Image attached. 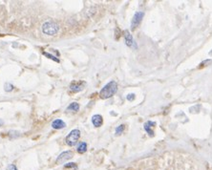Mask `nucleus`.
Segmentation results:
<instances>
[{
	"label": "nucleus",
	"mask_w": 212,
	"mask_h": 170,
	"mask_svg": "<svg viewBox=\"0 0 212 170\" xmlns=\"http://www.w3.org/2000/svg\"><path fill=\"white\" fill-rule=\"evenodd\" d=\"M118 90V84H117L116 81H110L109 83H107L105 86H104L102 89L100 90V96L101 99H109L111 98L112 96H114Z\"/></svg>",
	"instance_id": "nucleus-1"
},
{
	"label": "nucleus",
	"mask_w": 212,
	"mask_h": 170,
	"mask_svg": "<svg viewBox=\"0 0 212 170\" xmlns=\"http://www.w3.org/2000/svg\"><path fill=\"white\" fill-rule=\"evenodd\" d=\"M58 30H59V27L54 21H47L42 25V32L48 35H57L58 33Z\"/></svg>",
	"instance_id": "nucleus-2"
},
{
	"label": "nucleus",
	"mask_w": 212,
	"mask_h": 170,
	"mask_svg": "<svg viewBox=\"0 0 212 170\" xmlns=\"http://www.w3.org/2000/svg\"><path fill=\"white\" fill-rule=\"evenodd\" d=\"M79 137H80V132H79L78 129H74L72 130L69 135L66 137V143L69 145V146H74V145L76 144V142L78 141Z\"/></svg>",
	"instance_id": "nucleus-3"
},
{
	"label": "nucleus",
	"mask_w": 212,
	"mask_h": 170,
	"mask_svg": "<svg viewBox=\"0 0 212 170\" xmlns=\"http://www.w3.org/2000/svg\"><path fill=\"white\" fill-rule=\"evenodd\" d=\"M143 16H144V14L142 12H138V13L135 14V16H133V19H132V22H131L132 30H134L135 28H137V27L140 25V23L141 22V19L143 18Z\"/></svg>",
	"instance_id": "nucleus-4"
},
{
	"label": "nucleus",
	"mask_w": 212,
	"mask_h": 170,
	"mask_svg": "<svg viewBox=\"0 0 212 170\" xmlns=\"http://www.w3.org/2000/svg\"><path fill=\"white\" fill-rule=\"evenodd\" d=\"M73 156H74V153L72 152V151H64L63 153H61L59 156L57 157L56 162L57 163H63V162H65V160H70Z\"/></svg>",
	"instance_id": "nucleus-5"
},
{
	"label": "nucleus",
	"mask_w": 212,
	"mask_h": 170,
	"mask_svg": "<svg viewBox=\"0 0 212 170\" xmlns=\"http://www.w3.org/2000/svg\"><path fill=\"white\" fill-rule=\"evenodd\" d=\"M124 38H125V42H126V45L128 47H132L133 45H135L133 36H132V35L129 33V31L124 32Z\"/></svg>",
	"instance_id": "nucleus-6"
},
{
	"label": "nucleus",
	"mask_w": 212,
	"mask_h": 170,
	"mask_svg": "<svg viewBox=\"0 0 212 170\" xmlns=\"http://www.w3.org/2000/svg\"><path fill=\"white\" fill-rule=\"evenodd\" d=\"M65 126H66V123L64 122L62 120H60V119L55 120L53 121V123H52V127L55 128V129H62Z\"/></svg>",
	"instance_id": "nucleus-7"
},
{
	"label": "nucleus",
	"mask_w": 212,
	"mask_h": 170,
	"mask_svg": "<svg viewBox=\"0 0 212 170\" xmlns=\"http://www.w3.org/2000/svg\"><path fill=\"white\" fill-rule=\"evenodd\" d=\"M154 125H155L154 121H150V120L144 123V126H143L144 127V130H145V131L148 133L150 136L154 135V132H153V130H152V128L154 127Z\"/></svg>",
	"instance_id": "nucleus-8"
},
{
	"label": "nucleus",
	"mask_w": 212,
	"mask_h": 170,
	"mask_svg": "<svg viewBox=\"0 0 212 170\" xmlns=\"http://www.w3.org/2000/svg\"><path fill=\"white\" fill-rule=\"evenodd\" d=\"M92 122H93L94 126L100 127L101 126V124L103 123V119L100 115H95V116H93V118H92Z\"/></svg>",
	"instance_id": "nucleus-9"
},
{
	"label": "nucleus",
	"mask_w": 212,
	"mask_h": 170,
	"mask_svg": "<svg viewBox=\"0 0 212 170\" xmlns=\"http://www.w3.org/2000/svg\"><path fill=\"white\" fill-rule=\"evenodd\" d=\"M85 83L84 82H80V83H76V82H74L71 84L70 86V89L71 91H73V92H79V91H81L83 89Z\"/></svg>",
	"instance_id": "nucleus-10"
},
{
	"label": "nucleus",
	"mask_w": 212,
	"mask_h": 170,
	"mask_svg": "<svg viewBox=\"0 0 212 170\" xmlns=\"http://www.w3.org/2000/svg\"><path fill=\"white\" fill-rule=\"evenodd\" d=\"M78 109H79V104L78 102H73V103H71V104L68 106V107H67V109L66 110L67 111H74V112H76V111H78Z\"/></svg>",
	"instance_id": "nucleus-11"
},
{
	"label": "nucleus",
	"mask_w": 212,
	"mask_h": 170,
	"mask_svg": "<svg viewBox=\"0 0 212 170\" xmlns=\"http://www.w3.org/2000/svg\"><path fill=\"white\" fill-rule=\"evenodd\" d=\"M76 150H78V152L79 154L85 153L86 150H87V144H86V142H81V143L78 145V149H76Z\"/></svg>",
	"instance_id": "nucleus-12"
},
{
	"label": "nucleus",
	"mask_w": 212,
	"mask_h": 170,
	"mask_svg": "<svg viewBox=\"0 0 212 170\" xmlns=\"http://www.w3.org/2000/svg\"><path fill=\"white\" fill-rule=\"evenodd\" d=\"M4 89H5L6 92H11V91H13L14 86H13V84L7 82V83H5V85H4Z\"/></svg>",
	"instance_id": "nucleus-13"
},
{
	"label": "nucleus",
	"mask_w": 212,
	"mask_h": 170,
	"mask_svg": "<svg viewBox=\"0 0 212 170\" xmlns=\"http://www.w3.org/2000/svg\"><path fill=\"white\" fill-rule=\"evenodd\" d=\"M43 54H44V56H47V57H49V58H51V59L55 60V61H57V62H59V59H58V58H57L56 56H52L51 54H49V53H46V52H43Z\"/></svg>",
	"instance_id": "nucleus-14"
},
{
	"label": "nucleus",
	"mask_w": 212,
	"mask_h": 170,
	"mask_svg": "<svg viewBox=\"0 0 212 170\" xmlns=\"http://www.w3.org/2000/svg\"><path fill=\"white\" fill-rule=\"evenodd\" d=\"M123 130H124V125H123V124H121V125H119V126L117 127V129H116V134H117V135L121 134V133L123 132Z\"/></svg>",
	"instance_id": "nucleus-15"
},
{
	"label": "nucleus",
	"mask_w": 212,
	"mask_h": 170,
	"mask_svg": "<svg viewBox=\"0 0 212 170\" xmlns=\"http://www.w3.org/2000/svg\"><path fill=\"white\" fill-rule=\"evenodd\" d=\"M127 99L129 101H132L135 99V94H129V95H127Z\"/></svg>",
	"instance_id": "nucleus-16"
},
{
	"label": "nucleus",
	"mask_w": 212,
	"mask_h": 170,
	"mask_svg": "<svg viewBox=\"0 0 212 170\" xmlns=\"http://www.w3.org/2000/svg\"><path fill=\"white\" fill-rule=\"evenodd\" d=\"M6 170H18V169L16 168V166H15L14 165H9L7 166V169Z\"/></svg>",
	"instance_id": "nucleus-17"
},
{
	"label": "nucleus",
	"mask_w": 212,
	"mask_h": 170,
	"mask_svg": "<svg viewBox=\"0 0 212 170\" xmlns=\"http://www.w3.org/2000/svg\"><path fill=\"white\" fill-rule=\"evenodd\" d=\"M75 165H76V163H67V165H65V167H70V166L72 167V166H75Z\"/></svg>",
	"instance_id": "nucleus-18"
},
{
	"label": "nucleus",
	"mask_w": 212,
	"mask_h": 170,
	"mask_svg": "<svg viewBox=\"0 0 212 170\" xmlns=\"http://www.w3.org/2000/svg\"><path fill=\"white\" fill-rule=\"evenodd\" d=\"M1 125H2V121L0 120V126H1Z\"/></svg>",
	"instance_id": "nucleus-19"
}]
</instances>
